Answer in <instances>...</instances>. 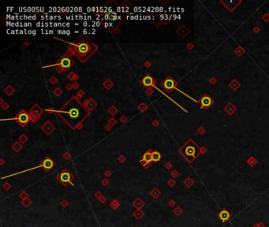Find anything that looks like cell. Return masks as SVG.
<instances>
[{"mask_svg":"<svg viewBox=\"0 0 269 227\" xmlns=\"http://www.w3.org/2000/svg\"><path fill=\"white\" fill-rule=\"evenodd\" d=\"M90 50H92V46L85 41H81L73 46V51H74L79 58L85 57Z\"/></svg>","mask_w":269,"mask_h":227,"instance_id":"cell-2","label":"cell"},{"mask_svg":"<svg viewBox=\"0 0 269 227\" xmlns=\"http://www.w3.org/2000/svg\"><path fill=\"white\" fill-rule=\"evenodd\" d=\"M15 119L17 120V122L19 123L21 126H26V125L28 124L29 120H30V117H29V114L26 113V110H21V112L17 115Z\"/></svg>","mask_w":269,"mask_h":227,"instance_id":"cell-3","label":"cell"},{"mask_svg":"<svg viewBox=\"0 0 269 227\" xmlns=\"http://www.w3.org/2000/svg\"><path fill=\"white\" fill-rule=\"evenodd\" d=\"M57 65L59 66H60L63 69H64L65 70H67V69H70L71 66L73 65V62L72 61V59L70 58V57H68L67 55H64V56L62 57V58H61L59 61V62H57Z\"/></svg>","mask_w":269,"mask_h":227,"instance_id":"cell-4","label":"cell"},{"mask_svg":"<svg viewBox=\"0 0 269 227\" xmlns=\"http://www.w3.org/2000/svg\"><path fill=\"white\" fill-rule=\"evenodd\" d=\"M104 85L105 87L107 88V89H110V88H111V86L113 85V83H112V82H111L110 80H108L107 81H105V83L104 84Z\"/></svg>","mask_w":269,"mask_h":227,"instance_id":"cell-16","label":"cell"},{"mask_svg":"<svg viewBox=\"0 0 269 227\" xmlns=\"http://www.w3.org/2000/svg\"><path fill=\"white\" fill-rule=\"evenodd\" d=\"M32 34H33V35H35V34H36V31H35V30H33V31L32 32Z\"/></svg>","mask_w":269,"mask_h":227,"instance_id":"cell-20","label":"cell"},{"mask_svg":"<svg viewBox=\"0 0 269 227\" xmlns=\"http://www.w3.org/2000/svg\"><path fill=\"white\" fill-rule=\"evenodd\" d=\"M84 26H87V22H84Z\"/></svg>","mask_w":269,"mask_h":227,"instance_id":"cell-22","label":"cell"},{"mask_svg":"<svg viewBox=\"0 0 269 227\" xmlns=\"http://www.w3.org/2000/svg\"><path fill=\"white\" fill-rule=\"evenodd\" d=\"M58 113L61 114H63L64 115V118L66 120V122H68V121H70L69 122V125L70 126H73V122L74 121H76L77 119H78V118L81 115V112H80L79 109L77 108V107H71L70 109H69L68 110H60V111H59Z\"/></svg>","mask_w":269,"mask_h":227,"instance_id":"cell-1","label":"cell"},{"mask_svg":"<svg viewBox=\"0 0 269 227\" xmlns=\"http://www.w3.org/2000/svg\"><path fill=\"white\" fill-rule=\"evenodd\" d=\"M196 153V149L193 146H188L186 148V154L188 156H193Z\"/></svg>","mask_w":269,"mask_h":227,"instance_id":"cell-11","label":"cell"},{"mask_svg":"<svg viewBox=\"0 0 269 227\" xmlns=\"http://www.w3.org/2000/svg\"><path fill=\"white\" fill-rule=\"evenodd\" d=\"M4 91H5L8 95H11V94L14 91V89H13V88H12L11 86H8V87L4 90Z\"/></svg>","mask_w":269,"mask_h":227,"instance_id":"cell-15","label":"cell"},{"mask_svg":"<svg viewBox=\"0 0 269 227\" xmlns=\"http://www.w3.org/2000/svg\"><path fill=\"white\" fill-rule=\"evenodd\" d=\"M142 85L144 86H145V87H150V86H152V85H154V79L152 77V76H150L149 74H147V75L142 79Z\"/></svg>","mask_w":269,"mask_h":227,"instance_id":"cell-6","label":"cell"},{"mask_svg":"<svg viewBox=\"0 0 269 227\" xmlns=\"http://www.w3.org/2000/svg\"><path fill=\"white\" fill-rule=\"evenodd\" d=\"M54 93L56 95H58V96H59V95H60V94L62 93V91H61L59 88H56V89H55V90L54 91Z\"/></svg>","mask_w":269,"mask_h":227,"instance_id":"cell-17","label":"cell"},{"mask_svg":"<svg viewBox=\"0 0 269 227\" xmlns=\"http://www.w3.org/2000/svg\"><path fill=\"white\" fill-rule=\"evenodd\" d=\"M8 107H9V106H8V104L6 103L4 106H3V108L4 110H6V109H8Z\"/></svg>","mask_w":269,"mask_h":227,"instance_id":"cell-19","label":"cell"},{"mask_svg":"<svg viewBox=\"0 0 269 227\" xmlns=\"http://www.w3.org/2000/svg\"><path fill=\"white\" fill-rule=\"evenodd\" d=\"M86 33H87V30L85 29V30H84V34H86Z\"/></svg>","mask_w":269,"mask_h":227,"instance_id":"cell-21","label":"cell"},{"mask_svg":"<svg viewBox=\"0 0 269 227\" xmlns=\"http://www.w3.org/2000/svg\"><path fill=\"white\" fill-rule=\"evenodd\" d=\"M59 180H60L63 183H68L70 182V181L72 179V175H71L70 173H69L68 171L65 170V171H63V172L59 174Z\"/></svg>","mask_w":269,"mask_h":227,"instance_id":"cell-5","label":"cell"},{"mask_svg":"<svg viewBox=\"0 0 269 227\" xmlns=\"http://www.w3.org/2000/svg\"><path fill=\"white\" fill-rule=\"evenodd\" d=\"M200 103H201L202 107H208V106H210L211 103H212V99H211V98L209 97V96L205 95V96H204V97L201 99Z\"/></svg>","mask_w":269,"mask_h":227,"instance_id":"cell-9","label":"cell"},{"mask_svg":"<svg viewBox=\"0 0 269 227\" xmlns=\"http://www.w3.org/2000/svg\"><path fill=\"white\" fill-rule=\"evenodd\" d=\"M86 103H88V105H86V107L88 109H89L90 110H92L94 107L96 106V103H95V101H93L92 99H90L89 100H85Z\"/></svg>","mask_w":269,"mask_h":227,"instance_id":"cell-12","label":"cell"},{"mask_svg":"<svg viewBox=\"0 0 269 227\" xmlns=\"http://www.w3.org/2000/svg\"><path fill=\"white\" fill-rule=\"evenodd\" d=\"M219 218H220V219H221L223 222H225V221H227L229 219V218H230V214H229V212L227 211H222L220 213H219Z\"/></svg>","mask_w":269,"mask_h":227,"instance_id":"cell-10","label":"cell"},{"mask_svg":"<svg viewBox=\"0 0 269 227\" xmlns=\"http://www.w3.org/2000/svg\"><path fill=\"white\" fill-rule=\"evenodd\" d=\"M50 81H51V83H52V84H54L55 82L57 81V80H56V79L54 78V77H53V78H51V80H50Z\"/></svg>","mask_w":269,"mask_h":227,"instance_id":"cell-18","label":"cell"},{"mask_svg":"<svg viewBox=\"0 0 269 227\" xmlns=\"http://www.w3.org/2000/svg\"><path fill=\"white\" fill-rule=\"evenodd\" d=\"M163 86L166 90H171L174 87V81L171 78H167L165 80L163 83Z\"/></svg>","mask_w":269,"mask_h":227,"instance_id":"cell-7","label":"cell"},{"mask_svg":"<svg viewBox=\"0 0 269 227\" xmlns=\"http://www.w3.org/2000/svg\"><path fill=\"white\" fill-rule=\"evenodd\" d=\"M54 166V163L53 161L50 159V158H46L44 163H43V167L46 170H49L52 169V167Z\"/></svg>","mask_w":269,"mask_h":227,"instance_id":"cell-8","label":"cell"},{"mask_svg":"<svg viewBox=\"0 0 269 227\" xmlns=\"http://www.w3.org/2000/svg\"><path fill=\"white\" fill-rule=\"evenodd\" d=\"M152 161H154V162H158L159 159H160V154L159 153L158 151H154V152H152Z\"/></svg>","mask_w":269,"mask_h":227,"instance_id":"cell-13","label":"cell"},{"mask_svg":"<svg viewBox=\"0 0 269 227\" xmlns=\"http://www.w3.org/2000/svg\"><path fill=\"white\" fill-rule=\"evenodd\" d=\"M143 159L145 161V163H150V162L152 160V154H151L150 152H147V153H145V154H144Z\"/></svg>","mask_w":269,"mask_h":227,"instance_id":"cell-14","label":"cell"}]
</instances>
